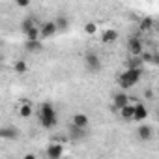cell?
Wrapping results in <instances>:
<instances>
[{"mask_svg": "<svg viewBox=\"0 0 159 159\" xmlns=\"http://www.w3.org/2000/svg\"><path fill=\"white\" fill-rule=\"evenodd\" d=\"M140 77H142V69H125L124 73L118 75L116 83H118V86L122 90H129L140 81Z\"/></svg>", "mask_w": 159, "mask_h": 159, "instance_id": "6da1fadb", "label": "cell"}, {"mask_svg": "<svg viewBox=\"0 0 159 159\" xmlns=\"http://www.w3.org/2000/svg\"><path fill=\"white\" fill-rule=\"evenodd\" d=\"M39 124L45 127V129H52L56 124H58V116H56V111L51 103H43L39 107Z\"/></svg>", "mask_w": 159, "mask_h": 159, "instance_id": "7a4b0ae2", "label": "cell"}, {"mask_svg": "<svg viewBox=\"0 0 159 159\" xmlns=\"http://www.w3.org/2000/svg\"><path fill=\"white\" fill-rule=\"evenodd\" d=\"M127 49H129V54H131V56H142V54H144V45H142L140 38H137V36H131V38H129Z\"/></svg>", "mask_w": 159, "mask_h": 159, "instance_id": "3957f363", "label": "cell"}, {"mask_svg": "<svg viewBox=\"0 0 159 159\" xmlns=\"http://www.w3.org/2000/svg\"><path fill=\"white\" fill-rule=\"evenodd\" d=\"M84 64H86V69L90 73H98L101 69V60H99V56L96 52H88L84 56Z\"/></svg>", "mask_w": 159, "mask_h": 159, "instance_id": "277c9868", "label": "cell"}, {"mask_svg": "<svg viewBox=\"0 0 159 159\" xmlns=\"http://www.w3.org/2000/svg\"><path fill=\"white\" fill-rule=\"evenodd\" d=\"M45 153H47L49 159H62V155H64V146H62L60 142H52V144L47 146Z\"/></svg>", "mask_w": 159, "mask_h": 159, "instance_id": "5b68a950", "label": "cell"}, {"mask_svg": "<svg viewBox=\"0 0 159 159\" xmlns=\"http://www.w3.org/2000/svg\"><path fill=\"white\" fill-rule=\"evenodd\" d=\"M71 125H75V127H79V129H86V127L90 125V118H88L84 112H77V114L71 116Z\"/></svg>", "mask_w": 159, "mask_h": 159, "instance_id": "8992f818", "label": "cell"}, {"mask_svg": "<svg viewBox=\"0 0 159 159\" xmlns=\"http://www.w3.org/2000/svg\"><path fill=\"white\" fill-rule=\"evenodd\" d=\"M112 105H114V109H116V111H122L124 107L131 105V99L127 98V94H125V92H118V94L114 96V99H112Z\"/></svg>", "mask_w": 159, "mask_h": 159, "instance_id": "52a82bcc", "label": "cell"}, {"mask_svg": "<svg viewBox=\"0 0 159 159\" xmlns=\"http://www.w3.org/2000/svg\"><path fill=\"white\" fill-rule=\"evenodd\" d=\"M137 137H139L142 142H148V140H152V137H153V127H152V125H146V124H142V125L137 129Z\"/></svg>", "mask_w": 159, "mask_h": 159, "instance_id": "ba28073f", "label": "cell"}, {"mask_svg": "<svg viewBox=\"0 0 159 159\" xmlns=\"http://www.w3.org/2000/svg\"><path fill=\"white\" fill-rule=\"evenodd\" d=\"M56 32H58V26L54 21H47L41 25V38H52Z\"/></svg>", "mask_w": 159, "mask_h": 159, "instance_id": "9c48e42d", "label": "cell"}, {"mask_svg": "<svg viewBox=\"0 0 159 159\" xmlns=\"http://www.w3.org/2000/svg\"><path fill=\"white\" fill-rule=\"evenodd\" d=\"M0 137H2L4 140H15L19 137V129L13 127V125H6V127L0 129Z\"/></svg>", "mask_w": 159, "mask_h": 159, "instance_id": "30bf717a", "label": "cell"}, {"mask_svg": "<svg viewBox=\"0 0 159 159\" xmlns=\"http://www.w3.org/2000/svg\"><path fill=\"white\" fill-rule=\"evenodd\" d=\"M118 39V32L114 30V28H107V30H103V34H101V41L105 43V45H111V43H114Z\"/></svg>", "mask_w": 159, "mask_h": 159, "instance_id": "8fae6325", "label": "cell"}, {"mask_svg": "<svg viewBox=\"0 0 159 159\" xmlns=\"http://www.w3.org/2000/svg\"><path fill=\"white\" fill-rule=\"evenodd\" d=\"M148 118V109L142 105V103H137L135 105V122H142V120H146Z\"/></svg>", "mask_w": 159, "mask_h": 159, "instance_id": "7c38bea8", "label": "cell"}, {"mask_svg": "<svg viewBox=\"0 0 159 159\" xmlns=\"http://www.w3.org/2000/svg\"><path fill=\"white\" fill-rule=\"evenodd\" d=\"M139 30L140 32H150V30H155V21L152 17H144L139 25Z\"/></svg>", "mask_w": 159, "mask_h": 159, "instance_id": "4fadbf2b", "label": "cell"}, {"mask_svg": "<svg viewBox=\"0 0 159 159\" xmlns=\"http://www.w3.org/2000/svg\"><path fill=\"white\" fill-rule=\"evenodd\" d=\"M135 105H137V103H131V105L124 107L122 111H118L120 116H122L124 120H133V118H135Z\"/></svg>", "mask_w": 159, "mask_h": 159, "instance_id": "5bb4252c", "label": "cell"}, {"mask_svg": "<svg viewBox=\"0 0 159 159\" xmlns=\"http://www.w3.org/2000/svg\"><path fill=\"white\" fill-rule=\"evenodd\" d=\"M142 58L140 56H129L127 60V69H142Z\"/></svg>", "mask_w": 159, "mask_h": 159, "instance_id": "9a60e30c", "label": "cell"}, {"mask_svg": "<svg viewBox=\"0 0 159 159\" xmlns=\"http://www.w3.org/2000/svg\"><path fill=\"white\" fill-rule=\"evenodd\" d=\"M17 112H19L21 118H30L32 116V105L30 103H21L19 109H17Z\"/></svg>", "mask_w": 159, "mask_h": 159, "instance_id": "2e32d148", "label": "cell"}, {"mask_svg": "<svg viewBox=\"0 0 159 159\" xmlns=\"http://www.w3.org/2000/svg\"><path fill=\"white\" fill-rule=\"evenodd\" d=\"M54 23H56V26H58V32H64V30H67V26H69V19H67L66 15H58Z\"/></svg>", "mask_w": 159, "mask_h": 159, "instance_id": "e0dca14e", "label": "cell"}, {"mask_svg": "<svg viewBox=\"0 0 159 159\" xmlns=\"http://www.w3.org/2000/svg\"><path fill=\"white\" fill-rule=\"evenodd\" d=\"M25 36H26V41H38L39 38H41V28H32V30H28V32H25Z\"/></svg>", "mask_w": 159, "mask_h": 159, "instance_id": "ac0fdd59", "label": "cell"}, {"mask_svg": "<svg viewBox=\"0 0 159 159\" xmlns=\"http://www.w3.org/2000/svg\"><path fill=\"white\" fill-rule=\"evenodd\" d=\"M25 49L30 51V52H39V51L43 49V45H41L39 39H38V41H26V43H25Z\"/></svg>", "mask_w": 159, "mask_h": 159, "instance_id": "d6986e66", "label": "cell"}, {"mask_svg": "<svg viewBox=\"0 0 159 159\" xmlns=\"http://www.w3.org/2000/svg\"><path fill=\"white\" fill-rule=\"evenodd\" d=\"M13 69H15V73H26L28 71V64L25 62V60H15V64H13Z\"/></svg>", "mask_w": 159, "mask_h": 159, "instance_id": "ffe728a7", "label": "cell"}, {"mask_svg": "<svg viewBox=\"0 0 159 159\" xmlns=\"http://www.w3.org/2000/svg\"><path fill=\"white\" fill-rule=\"evenodd\" d=\"M69 135H71V139H84L86 129H79V127L71 125V127H69Z\"/></svg>", "mask_w": 159, "mask_h": 159, "instance_id": "44dd1931", "label": "cell"}, {"mask_svg": "<svg viewBox=\"0 0 159 159\" xmlns=\"http://www.w3.org/2000/svg\"><path fill=\"white\" fill-rule=\"evenodd\" d=\"M32 28H36V23H34L32 17H26V19L23 21V32H28V30H32Z\"/></svg>", "mask_w": 159, "mask_h": 159, "instance_id": "7402d4cb", "label": "cell"}, {"mask_svg": "<svg viewBox=\"0 0 159 159\" xmlns=\"http://www.w3.org/2000/svg\"><path fill=\"white\" fill-rule=\"evenodd\" d=\"M84 32H86L88 36H94V34L98 32V25H96V23H86V25H84Z\"/></svg>", "mask_w": 159, "mask_h": 159, "instance_id": "603a6c76", "label": "cell"}, {"mask_svg": "<svg viewBox=\"0 0 159 159\" xmlns=\"http://www.w3.org/2000/svg\"><path fill=\"white\" fill-rule=\"evenodd\" d=\"M140 58H142V62H146V64H153V52H144Z\"/></svg>", "mask_w": 159, "mask_h": 159, "instance_id": "cb8c5ba5", "label": "cell"}, {"mask_svg": "<svg viewBox=\"0 0 159 159\" xmlns=\"http://www.w3.org/2000/svg\"><path fill=\"white\" fill-rule=\"evenodd\" d=\"M19 8H28V2H26V0H17V2H15Z\"/></svg>", "mask_w": 159, "mask_h": 159, "instance_id": "d4e9b609", "label": "cell"}, {"mask_svg": "<svg viewBox=\"0 0 159 159\" xmlns=\"http://www.w3.org/2000/svg\"><path fill=\"white\" fill-rule=\"evenodd\" d=\"M23 159H36V155H34V153H26Z\"/></svg>", "mask_w": 159, "mask_h": 159, "instance_id": "484cf974", "label": "cell"}, {"mask_svg": "<svg viewBox=\"0 0 159 159\" xmlns=\"http://www.w3.org/2000/svg\"><path fill=\"white\" fill-rule=\"evenodd\" d=\"M153 64H159V54H153Z\"/></svg>", "mask_w": 159, "mask_h": 159, "instance_id": "4316f807", "label": "cell"}, {"mask_svg": "<svg viewBox=\"0 0 159 159\" xmlns=\"http://www.w3.org/2000/svg\"><path fill=\"white\" fill-rule=\"evenodd\" d=\"M155 30H157V32H159V21H157V23H155Z\"/></svg>", "mask_w": 159, "mask_h": 159, "instance_id": "83f0119b", "label": "cell"}, {"mask_svg": "<svg viewBox=\"0 0 159 159\" xmlns=\"http://www.w3.org/2000/svg\"><path fill=\"white\" fill-rule=\"evenodd\" d=\"M157 116H159V109H157Z\"/></svg>", "mask_w": 159, "mask_h": 159, "instance_id": "f1b7e54d", "label": "cell"}]
</instances>
